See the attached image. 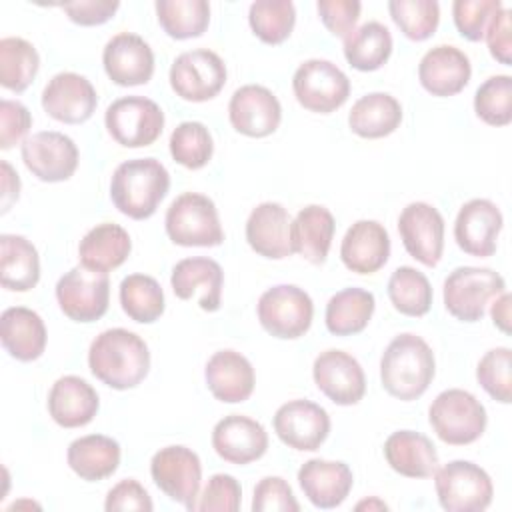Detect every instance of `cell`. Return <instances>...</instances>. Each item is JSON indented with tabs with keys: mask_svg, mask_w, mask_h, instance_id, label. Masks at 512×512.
Segmentation results:
<instances>
[{
	"mask_svg": "<svg viewBox=\"0 0 512 512\" xmlns=\"http://www.w3.org/2000/svg\"><path fill=\"white\" fill-rule=\"evenodd\" d=\"M168 146L174 162L188 170L204 168L214 154V140L210 130L196 120L180 122L172 130Z\"/></svg>",
	"mask_w": 512,
	"mask_h": 512,
	"instance_id": "obj_44",
	"label": "cell"
},
{
	"mask_svg": "<svg viewBox=\"0 0 512 512\" xmlns=\"http://www.w3.org/2000/svg\"><path fill=\"white\" fill-rule=\"evenodd\" d=\"M474 112L488 126H508L512 122V78L508 74L486 78L474 94Z\"/></svg>",
	"mask_w": 512,
	"mask_h": 512,
	"instance_id": "obj_46",
	"label": "cell"
},
{
	"mask_svg": "<svg viewBox=\"0 0 512 512\" xmlns=\"http://www.w3.org/2000/svg\"><path fill=\"white\" fill-rule=\"evenodd\" d=\"M156 16L170 38H198L210 24V4L206 0H158Z\"/></svg>",
	"mask_w": 512,
	"mask_h": 512,
	"instance_id": "obj_40",
	"label": "cell"
},
{
	"mask_svg": "<svg viewBox=\"0 0 512 512\" xmlns=\"http://www.w3.org/2000/svg\"><path fill=\"white\" fill-rule=\"evenodd\" d=\"M170 190V174L156 158H132L116 166L110 180V200L132 220L150 218Z\"/></svg>",
	"mask_w": 512,
	"mask_h": 512,
	"instance_id": "obj_3",
	"label": "cell"
},
{
	"mask_svg": "<svg viewBox=\"0 0 512 512\" xmlns=\"http://www.w3.org/2000/svg\"><path fill=\"white\" fill-rule=\"evenodd\" d=\"M510 294L504 290L500 292L492 304H490V316H492V322L498 330H502L504 334H510Z\"/></svg>",
	"mask_w": 512,
	"mask_h": 512,
	"instance_id": "obj_57",
	"label": "cell"
},
{
	"mask_svg": "<svg viewBox=\"0 0 512 512\" xmlns=\"http://www.w3.org/2000/svg\"><path fill=\"white\" fill-rule=\"evenodd\" d=\"M316 388L338 406H352L364 398L366 376L360 362L344 350H324L312 364Z\"/></svg>",
	"mask_w": 512,
	"mask_h": 512,
	"instance_id": "obj_17",
	"label": "cell"
},
{
	"mask_svg": "<svg viewBox=\"0 0 512 512\" xmlns=\"http://www.w3.org/2000/svg\"><path fill=\"white\" fill-rule=\"evenodd\" d=\"M432 476L438 504L446 512H482L492 504V478L470 460H452Z\"/></svg>",
	"mask_w": 512,
	"mask_h": 512,
	"instance_id": "obj_7",
	"label": "cell"
},
{
	"mask_svg": "<svg viewBox=\"0 0 512 512\" xmlns=\"http://www.w3.org/2000/svg\"><path fill=\"white\" fill-rule=\"evenodd\" d=\"M248 24L264 44H282L294 30L296 8L290 0H256L250 4Z\"/></svg>",
	"mask_w": 512,
	"mask_h": 512,
	"instance_id": "obj_43",
	"label": "cell"
},
{
	"mask_svg": "<svg viewBox=\"0 0 512 512\" xmlns=\"http://www.w3.org/2000/svg\"><path fill=\"white\" fill-rule=\"evenodd\" d=\"M506 290V280L492 268L458 266L444 280V308L460 322H478L486 306Z\"/></svg>",
	"mask_w": 512,
	"mask_h": 512,
	"instance_id": "obj_6",
	"label": "cell"
},
{
	"mask_svg": "<svg viewBox=\"0 0 512 512\" xmlns=\"http://www.w3.org/2000/svg\"><path fill=\"white\" fill-rule=\"evenodd\" d=\"M476 380L484 388V392L502 402H512V350L508 346H498L488 350L478 366Z\"/></svg>",
	"mask_w": 512,
	"mask_h": 512,
	"instance_id": "obj_47",
	"label": "cell"
},
{
	"mask_svg": "<svg viewBox=\"0 0 512 512\" xmlns=\"http://www.w3.org/2000/svg\"><path fill=\"white\" fill-rule=\"evenodd\" d=\"M40 70L38 50L24 38L6 36L0 40V84L10 92H24Z\"/></svg>",
	"mask_w": 512,
	"mask_h": 512,
	"instance_id": "obj_39",
	"label": "cell"
},
{
	"mask_svg": "<svg viewBox=\"0 0 512 512\" xmlns=\"http://www.w3.org/2000/svg\"><path fill=\"white\" fill-rule=\"evenodd\" d=\"M40 280L36 246L20 234L0 236V284L12 292H28Z\"/></svg>",
	"mask_w": 512,
	"mask_h": 512,
	"instance_id": "obj_36",
	"label": "cell"
},
{
	"mask_svg": "<svg viewBox=\"0 0 512 512\" xmlns=\"http://www.w3.org/2000/svg\"><path fill=\"white\" fill-rule=\"evenodd\" d=\"M204 378L212 396L226 404L248 400L256 386V374L250 360L230 348L218 350L208 358Z\"/></svg>",
	"mask_w": 512,
	"mask_h": 512,
	"instance_id": "obj_26",
	"label": "cell"
},
{
	"mask_svg": "<svg viewBox=\"0 0 512 512\" xmlns=\"http://www.w3.org/2000/svg\"><path fill=\"white\" fill-rule=\"evenodd\" d=\"M120 306L124 314L140 324H152L164 314V292L156 278L130 274L120 282Z\"/></svg>",
	"mask_w": 512,
	"mask_h": 512,
	"instance_id": "obj_41",
	"label": "cell"
},
{
	"mask_svg": "<svg viewBox=\"0 0 512 512\" xmlns=\"http://www.w3.org/2000/svg\"><path fill=\"white\" fill-rule=\"evenodd\" d=\"M228 78L224 60L208 50L182 52L170 66V86L186 102H206L220 94Z\"/></svg>",
	"mask_w": 512,
	"mask_h": 512,
	"instance_id": "obj_13",
	"label": "cell"
},
{
	"mask_svg": "<svg viewBox=\"0 0 512 512\" xmlns=\"http://www.w3.org/2000/svg\"><path fill=\"white\" fill-rule=\"evenodd\" d=\"M316 10L330 34L346 38L356 30L362 4L356 0H318Z\"/></svg>",
	"mask_w": 512,
	"mask_h": 512,
	"instance_id": "obj_51",
	"label": "cell"
},
{
	"mask_svg": "<svg viewBox=\"0 0 512 512\" xmlns=\"http://www.w3.org/2000/svg\"><path fill=\"white\" fill-rule=\"evenodd\" d=\"M274 432L282 444L298 452L318 450L330 434L328 412L312 400H290L274 414Z\"/></svg>",
	"mask_w": 512,
	"mask_h": 512,
	"instance_id": "obj_16",
	"label": "cell"
},
{
	"mask_svg": "<svg viewBox=\"0 0 512 512\" xmlns=\"http://www.w3.org/2000/svg\"><path fill=\"white\" fill-rule=\"evenodd\" d=\"M102 64L114 84L140 86L154 74V52L142 36L120 32L106 42Z\"/></svg>",
	"mask_w": 512,
	"mask_h": 512,
	"instance_id": "obj_22",
	"label": "cell"
},
{
	"mask_svg": "<svg viewBox=\"0 0 512 512\" xmlns=\"http://www.w3.org/2000/svg\"><path fill=\"white\" fill-rule=\"evenodd\" d=\"M150 476L170 500L188 510L196 508L202 482V462L192 448L180 444L160 448L150 460Z\"/></svg>",
	"mask_w": 512,
	"mask_h": 512,
	"instance_id": "obj_12",
	"label": "cell"
},
{
	"mask_svg": "<svg viewBox=\"0 0 512 512\" xmlns=\"http://www.w3.org/2000/svg\"><path fill=\"white\" fill-rule=\"evenodd\" d=\"M336 220L326 206H304L290 224L292 252L310 264H324L332 246Z\"/></svg>",
	"mask_w": 512,
	"mask_h": 512,
	"instance_id": "obj_31",
	"label": "cell"
},
{
	"mask_svg": "<svg viewBox=\"0 0 512 512\" xmlns=\"http://www.w3.org/2000/svg\"><path fill=\"white\" fill-rule=\"evenodd\" d=\"M260 326L274 338L296 340L304 336L314 318V302L294 284H276L262 292L256 304Z\"/></svg>",
	"mask_w": 512,
	"mask_h": 512,
	"instance_id": "obj_8",
	"label": "cell"
},
{
	"mask_svg": "<svg viewBox=\"0 0 512 512\" xmlns=\"http://www.w3.org/2000/svg\"><path fill=\"white\" fill-rule=\"evenodd\" d=\"M344 58L360 72L382 68L392 54V34L376 20L362 24L344 38Z\"/></svg>",
	"mask_w": 512,
	"mask_h": 512,
	"instance_id": "obj_38",
	"label": "cell"
},
{
	"mask_svg": "<svg viewBox=\"0 0 512 512\" xmlns=\"http://www.w3.org/2000/svg\"><path fill=\"white\" fill-rule=\"evenodd\" d=\"M88 368L114 390L136 388L150 372L148 344L126 328H108L92 340Z\"/></svg>",
	"mask_w": 512,
	"mask_h": 512,
	"instance_id": "obj_1",
	"label": "cell"
},
{
	"mask_svg": "<svg viewBox=\"0 0 512 512\" xmlns=\"http://www.w3.org/2000/svg\"><path fill=\"white\" fill-rule=\"evenodd\" d=\"M32 126L30 110L18 100H0V148L10 150L28 134Z\"/></svg>",
	"mask_w": 512,
	"mask_h": 512,
	"instance_id": "obj_52",
	"label": "cell"
},
{
	"mask_svg": "<svg viewBox=\"0 0 512 512\" xmlns=\"http://www.w3.org/2000/svg\"><path fill=\"white\" fill-rule=\"evenodd\" d=\"M510 14L512 12L502 6L492 16V20H490V24H488V28L484 32L490 56L494 60H498L500 64H504V66H510V62H512V24H510Z\"/></svg>",
	"mask_w": 512,
	"mask_h": 512,
	"instance_id": "obj_54",
	"label": "cell"
},
{
	"mask_svg": "<svg viewBox=\"0 0 512 512\" xmlns=\"http://www.w3.org/2000/svg\"><path fill=\"white\" fill-rule=\"evenodd\" d=\"M22 162L42 182H64L78 168V146L56 130H42L22 142Z\"/></svg>",
	"mask_w": 512,
	"mask_h": 512,
	"instance_id": "obj_14",
	"label": "cell"
},
{
	"mask_svg": "<svg viewBox=\"0 0 512 512\" xmlns=\"http://www.w3.org/2000/svg\"><path fill=\"white\" fill-rule=\"evenodd\" d=\"M298 484L312 506L330 510L348 498L354 474L346 462L312 458L300 466Z\"/></svg>",
	"mask_w": 512,
	"mask_h": 512,
	"instance_id": "obj_24",
	"label": "cell"
},
{
	"mask_svg": "<svg viewBox=\"0 0 512 512\" xmlns=\"http://www.w3.org/2000/svg\"><path fill=\"white\" fill-rule=\"evenodd\" d=\"M228 118L236 132L248 138H264L280 126L282 106L266 86L244 84L230 96Z\"/></svg>",
	"mask_w": 512,
	"mask_h": 512,
	"instance_id": "obj_20",
	"label": "cell"
},
{
	"mask_svg": "<svg viewBox=\"0 0 512 512\" xmlns=\"http://www.w3.org/2000/svg\"><path fill=\"white\" fill-rule=\"evenodd\" d=\"M472 76L470 58L456 46L438 44L418 64V80L426 92L438 98L454 96L466 88Z\"/></svg>",
	"mask_w": 512,
	"mask_h": 512,
	"instance_id": "obj_23",
	"label": "cell"
},
{
	"mask_svg": "<svg viewBox=\"0 0 512 512\" xmlns=\"http://www.w3.org/2000/svg\"><path fill=\"white\" fill-rule=\"evenodd\" d=\"M502 8L500 0H456L452 4V18L462 38L480 42L492 20Z\"/></svg>",
	"mask_w": 512,
	"mask_h": 512,
	"instance_id": "obj_48",
	"label": "cell"
},
{
	"mask_svg": "<svg viewBox=\"0 0 512 512\" xmlns=\"http://www.w3.org/2000/svg\"><path fill=\"white\" fill-rule=\"evenodd\" d=\"M172 292L180 300H190L196 292H200L198 304L206 312H216L222 302V286L224 272L222 266L206 256L184 258L174 264L170 276Z\"/></svg>",
	"mask_w": 512,
	"mask_h": 512,
	"instance_id": "obj_28",
	"label": "cell"
},
{
	"mask_svg": "<svg viewBox=\"0 0 512 512\" xmlns=\"http://www.w3.org/2000/svg\"><path fill=\"white\" fill-rule=\"evenodd\" d=\"M290 224L292 218L282 204L262 202L250 212L246 220V242L258 256L270 260L288 258L294 254Z\"/></svg>",
	"mask_w": 512,
	"mask_h": 512,
	"instance_id": "obj_27",
	"label": "cell"
},
{
	"mask_svg": "<svg viewBox=\"0 0 512 512\" xmlns=\"http://www.w3.org/2000/svg\"><path fill=\"white\" fill-rule=\"evenodd\" d=\"M376 308V298L370 290L364 288H344L336 292L324 312V322L330 334L334 336H352L362 332Z\"/></svg>",
	"mask_w": 512,
	"mask_h": 512,
	"instance_id": "obj_37",
	"label": "cell"
},
{
	"mask_svg": "<svg viewBox=\"0 0 512 512\" xmlns=\"http://www.w3.org/2000/svg\"><path fill=\"white\" fill-rule=\"evenodd\" d=\"M104 124L112 140L120 146L142 148L160 138L164 128V112L146 96H124L106 108Z\"/></svg>",
	"mask_w": 512,
	"mask_h": 512,
	"instance_id": "obj_10",
	"label": "cell"
},
{
	"mask_svg": "<svg viewBox=\"0 0 512 512\" xmlns=\"http://www.w3.org/2000/svg\"><path fill=\"white\" fill-rule=\"evenodd\" d=\"M164 228L178 246L212 248L224 242V230L212 198L200 192H184L166 210Z\"/></svg>",
	"mask_w": 512,
	"mask_h": 512,
	"instance_id": "obj_5",
	"label": "cell"
},
{
	"mask_svg": "<svg viewBox=\"0 0 512 512\" xmlns=\"http://www.w3.org/2000/svg\"><path fill=\"white\" fill-rule=\"evenodd\" d=\"M502 226V212L492 200L472 198L456 214L454 240L468 256L488 258L496 252Z\"/></svg>",
	"mask_w": 512,
	"mask_h": 512,
	"instance_id": "obj_18",
	"label": "cell"
},
{
	"mask_svg": "<svg viewBox=\"0 0 512 512\" xmlns=\"http://www.w3.org/2000/svg\"><path fill=\"white\" fill-rule=\"evenodd\" d=\"M388 12L400 32L414 42L428 40L440 24V4L436 0H392Z\"/></svg>",
	"mask_w": 512,
	"mask_h": 512,
	"instance_id": "obj_45",
	"label": "cell"
},
{
	"mask_svg": "<svg viewBox=\"0 0 512 512\" xmlns=\"http://www.w3.org/2000/svg\"><path fill=\"white\" fill-rule=\"evenodd\" d=\"M398 232L406 252L420 264L438 266L444 252V218L428 202H410L398 216Z\"/></svg>",
	"mask_w": 512,
	"mask_h": 512,
	"instance_id": "obj_15",
	"label": "cell"
},
{
	"mask_svg": "<svg viewBox=\"0 0 512 512\" xmlns=\"http://www.w3.org/2000/svg\"><path fill=\"white\" fill-rule=\"evenodd\" d=\"M0 170H2V212L6 214L20 196V178H18V172L6 160L0 162Z\"/></svg>",
	"mask_w": 512,
	"mask_h": 512,
	"instance_id": "obj_56",
	"label": "cell"
},
{
	"mask_svg": "<svg viewBox=\"0 0 512 512\" xmlns=\"http://www.w3.org/2000/svg\"><path fill=\"white\" fill-rule=\"evenodd\" d=\"M436 374L434 352L428 342L412 332L390 340L380 358L382 388L404 402L420 398Z\"/></svg>",
	"mask_w": 512,
	"mask_h": 512,
	"instance_id": "obj_2",
	"label": "cell"
},
{
	"mask_svg": "<svg viewBox=\"0 0 512 512\" xmlns=\"http://www.w3.org/2000/svg\"><path fill=\"white\" fill-rule=\"evenodd\" d=\"M154 508L148 490L134 478H124L114 484L104 500L106 512H120V510H140L150 512Z\"/></svg>",
	"mask_w": 512,
	"mask_h": 512,
	"instance_id": "obj_53",
	"label": "cell"
},
{
	"mask_svg": "<svg viewBox=\"0 0 512 512\" xmlns=\"http://www.w3.org/2000/svg\"><path fill=\"white\" fill-rule=\"evenodd\" d=\"M66 16L80 26H100L108 22L120 8L118 0H76L60 4Z\"/></svg>",
	"mask_w": 512,
	"mask_h": 512,
	"instance_id": "obj_55",
	"label": "cell"
},
{
	"mask_svg": "<svg viewBox=\"0 0 512 512\" xmlns=\"http://www.w3.org/2000/svg\"><path fill=\"white\" fill-rule=\"evenodd\" d=\"M98 94L92 82L76 72L54 74L42 90L44 112L62 124H82L92 118Z\"/></svg>",
	"mask_w": 512,
	"mask_h": 512,
	"instance_id": "obj_19",
	"label": "cell"
},
{
	"mask_svg": "<svg viewBox=\"0 0 512 512\" xmlns=\"http://www.w3.org/2000/svg\"><path fill=\"white\" fill-rule=\"evenodd\" d=\"M342 264L354 274H374L390 258L388 230L376 220L354 222L340 242Z\"/></svg>",
	"mask_w": 512,
	"mask_h": 512,
	"instance_id": "obj_25",
	"label": "cell"
},
{
	"mask_svg": "<svg viewBox=\"0 0 512 512\" xmlns=\"http://www.w3.org/2000/svg\"><path fill=\"white\" fill-rule=\"evenodd\" d=\"M254 512H298L300 504L290 484L280 476H264L254 486L252 496Z\"/></svg>",
	"mask_w": 512,
	"mask_h": 512,
	"instance_id": "obj_50",
	"label": "cell"
},
{
	"mask_svg": "<svg viewBox=\"0 0 512 512\" xmlns=\"http://www.w3.org/2000/svg\"><path fill=\"white\" fill-rule=\"evenodd\" d=\"M100 408L98 392L84 378L60 376L48 392V414L62 428H80L94 420Z\"/></svg>",
	"mask_w": 512,
	"mask_h": 512,
	"instance_id": "obj_29",
	"label": "cell"
},
{
	"mask_svg": "<svg viewBox=\"0 0 512 512\" xmlns=\"http://www.w3.org/2000/svg\"><path fill=\"white\" fill-rule=\"evenodd\" d=\"M292 90L304 110L330 114L348 100L350 80L334 62L310 58L296 68Z\"/></svg>",
	"mask_w": 512,
	"mask_h": 512,
	"instance_id": "obj_9",
	"label": "cell"
},
{
	"mask_svg": "<svg viewBox=\"0 0 512 512\" xmlns=\"http://www.w3.org/2000/svg\"><path fill=\"white\" fill-rule=\"evenodd\" d=\"M130 250V234L120 224L102 222L84 234L78 244V258L84 268L110 272L126 262Z\"/></svg>",
	"mask_w": 512,
	"mask_h": 512,
	"instance_id": "obj_34",
	"label": "cell"
},
{
	"mask_svg": "<svg viewBox=\"0 0 512 512\" xmlns=\"http://www.w3.org/2000/svg\"><path fill=\"white\" fill-rule=\"evenodd\" d=\"M212 448L224 462L244 466L266 454L268 432L250 416L230 414L214 424Z\"/></svg>",
	"mask_w": 512,
	"mask_h": 512,
	"instance_id": "obj_21",
	"label": "cell"
},
{
	"mask_svg": "<svg viewBox=\"0 0 512 512\" xmlns=\"http://www.w3.org/2000/svg\"><path fill=\"white\" fill-rule=\"evenodd\" d=\"M388 510V504H384L378 498H370V500H362L356 504V510Z\"/></svg>",
	"mask_w": 512,
	"mask_h": 512,
	"instance_id": "obj_58",
	"label": "cell"
},
{
	"mask_svg": "<svg viewBox=\"0 0 512 512\" xmlns=\"http://www.w3.org/2000/svg\"><path fill=\"white\" fill-rule=\"evenodd\" d=\"M388 466L406 478H430L438 468V452L432 440L414 430L392 432L384 442Z\"/></svg>",
	"mask_w": 512,
	"mask_h": 512,
	"instance_id": "obj_32",
	"label": "cell"
},
{
	"mask_svg": "<svg viewBox=\"0 0 512 512\" xmlns=\"http://www.w3.org/2000/svg\"><path fill=\"white\" fill-rule=\"evenodd\" d=\"M402 122V104L388 92H370L352 104L350 130L368 140L390 136Z\"/></svg>",
	"mask_w": 512,
	"mask_h": 512,
	"instance_id": "obj_35",
	"label": "cell"
},
{
	"mask_svg": "<svg viewBox=\"0 0 512 512\" xmlns=\"http://www.w3.org/2000/svg\"><path fill=\"white\" fill-rule=\"evenodd\" d=\"M388 298L400 314L420 318L430 312L434 292L426 274L412 266H398L388 278Z\"/></svg>",
	"mask_w": 512,
	"mask_h": 512,
	"instance_id": "obj_42",
	"label": "cell"
},
{
	"mask_svg": "<svg viewBox=\"0 0 512 512\" xmlns=\"http://www.w3.org/2000/svg\"><path fill=\"white\" fill-rule=\"evenodd\" d=\"M428 422L444 444L466 446L484 434L488 416L484 404L472 392L448 388L432 400Z\"/></svg>",
	"mask_w": 512,
	"mask_h": 512,
	"instance_id": "obj_4",
	"label": "cell"
},
{
	"mask_svg": "<svg viewBox=\"0 0 512 512\" xmlns=\"http://www.w3.org/2000/svg\"><path fill=\"white\" fill-rule=\"evenodd\" d=\"M120 444L104 434H86L70 442L66 462L70 470L86 482H100L120 466Z\"/></svg>",
	"mask_w": 512,
	"mask_h": 512,
	"instance_id": "obj_33",
	"label": "cell"
},
{
	"mask_svg": "<svg viewBox=\"0 0 512 512\" xmlns=\"http://www.w3.org/2000/svg\"><path fill=\"white\" fill-rule=\"evenodd\" d=\"M56 300L64 316L74 322L100 320L110 302V278L108 272H98L80 266L70 268L56 282Z\"/></svg>",
	"mask_w": 512,
	"mask_h": 512,
	"instance_id": "obj_11",
	"label": "cell"
},
{
	"mask_svg": "<svg viewBox=\"0 0 512 512\" xmlns=\"http://www.w3.org/2000/svg\"><path fill=\"white\" fill-rule=\"evenodd\" d=\"M242 504V486L240 482L230 474H214L208 478V484L204 486L202 494H198L196 508L200 512H236Z\"/></svg>",
	"mask_w": 512,
	"mask_h": 512,
	"instance_id": "obj_49",
	"label": "cell"
},
{
	"mask_svg": "<svg viewBox=\"0 0 512 512\" xmlns=\"http://www.w3.org/2000/svg\"><path fill=\"white\" fill-rule=\"evenodd\" d=\"M46 326L38 312L26 306L6 308L0 316V342L4 350L20 360H38L46 350Z\"/></svg>",
	"mask_w": 512,
	"mask_h": 512,
	"instance_id": "obj_30",
	"label": "cell"
}]
</instances>
